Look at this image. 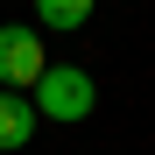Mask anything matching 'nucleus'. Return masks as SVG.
Here are the masks:
<instances>
[{
    "label": "nucleus",
    "instance_id": "2",
    "mask_svg": "<svg viewBox=\"0 0 155 155\" xmlns=\"http://www.w3.org/2000/svg\"><path fill=\"white\" fill-rule=\"evenodd\" d=\"M49 71V57H42V35L35 28H0V92H35V78Z\"/></svg>",
    "mask_w": 155,
    "mask_h": 155
},
{
    "label": "nucleus",
    "instance_id": "4",
    "mask_svg": "<svg viewBox=\"0 0 155 155\" xmlns=\"http://www.w3.org/2000/svg\"><path fill=\"white\" fill-rule=\"evenodd\" d=\"M99 0H35V21L42 28H85Z\"/></svg>",
    "mask_w": 155,
    "mask_h": 155
},
{
    "label": "nucleus",
    "instance_id": "1",
    "mask_svg": "<svg viewBox=\"0 0 155 155\" xmlns=\"http://www.w3.org/2000/svg\"><path fill=\"white\" fill-rule=\"evenodd\" d=\"M92 106H99V85L78 64H49L35 78V120H85Z\"/></svg>",
    "mask_w": 155,
    "mask_h": 155
},
{
    "label": "nucleus",
    "instance_id": "3",
    "mask_svg": "<svg viewBox=\"0 0 155 155\" xmlns=\"http://www.w3.org/2000/svg\"><path fill=\"white\" fill-rule=\"evenodd\" d=\"M35 134V99H21V92H0V148H21Z\"/></svg>",
    "mask_w": 155,
    "mask_h": 155
}]
</instances>
